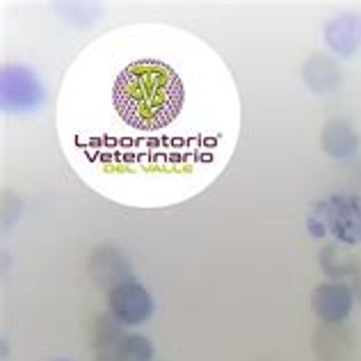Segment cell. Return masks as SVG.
<instances>
[{
    "mask_svg": "<svg viewBox=\"0 0 361 361\" xmlns=\"http://www.w3.org/2000/svg\"><path fill=\"white\" fill-rule=\"evenodd\" d=\"M316 233H331L345 245H361V197L334 195L322 202L311 217Z\"/></svg>",
    "mask_w": 361,
    "mask_h": 361,
    "instance_id": "cell-2",
    "label": "cell"
},
{
    "mask_svg": "<svg viewBox=\"0 0 361 361\" xmlns=\"http://www.w3.org/2000/svg\"><path fill=\"white\" fill-rule=\"evenodd\" d=\"M313 311L322 322H341L353 311V293L343 283H322L313 290Z\"/></svg>",
    "mask_w": 361,
    "mask_h": 361,
    "instance_id": "cell-5",
    "label": "cell"
},
{
    "mask_svg": "<svg viewBox=\"0 0 361 361\" xmlns=\"http://www.w3.org/2000/svg\"><path fill=\"white\" fill-rule=\"evenodd\" d=\"M44 99L42 85L25 69H7L3 73V101L7 108L30 110Z\"/></svg>",
    "mask_w": 361,
    "mask_h": 361,
    "instance_id": "cell-4",
    "label": "cell"
},
{
    "mask_svg": "<svg viewBox=\"0 0 361 361\" xmlns=\"http://www.w3.org/2000/svg\"><path fill=\"white\" fill-rule=\"evenodd\" d=\"M112 318L121 325H140L154 313V298L151 293L135 281L117 283L108 295Z\"/></svg>",
    "mask_w": 361,
    "mask_h": 361,
    "instance_id": "cell-3",
    "label": "cell"
},
{
    "mask_svg": "<svg viewBox=\"0 0 361 361\" xmlns=\"http://www.w3.org/2000/svg\"><path fill=\"white\" fill-rule=\"evenodd\" d=\"M117 115L128 126L158 130L169 126L183 106V85L167 64L145 60L126 66L112 92Z\"/></svg>",
    "mask_w": 361,
    "mask_h": 361,
    "instance_id": "cell-1",
    "label": "cell"
},
{
    "mask_svg": "<svg viewBox=\"0 0 361 361\" xmlns=\"http://www.w3.org/2000/svg\"><path fill=\"white\" fill-rule=\"evenodd\" d=\"M154 348L145 336H128L121 338V343L117 348V361H151Z\"/></svg>",
    "mask_w": 361,
    "mask_h": 361,
    "instance_id": "cell-6",
    "label": "cell"
}]
</instances>
